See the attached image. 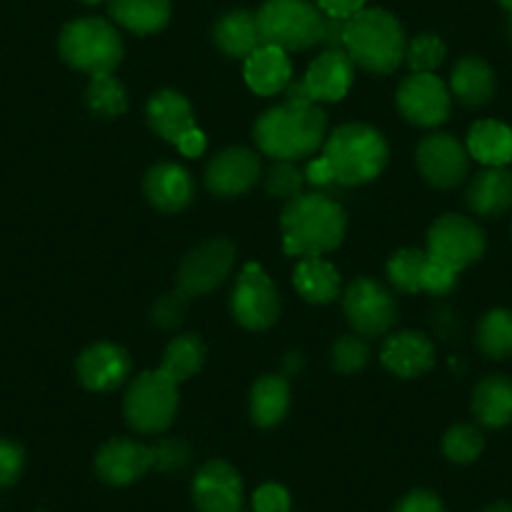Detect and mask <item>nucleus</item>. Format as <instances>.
Here are the masks:
<instances>
[{
    "label": "nucleus",
    "instance_id": "864d4df0",
    "mask_svg": "<svg viewBox=\"0 0 512 512\" xmlns=\"http://www.w3.org/2000/svg\"><path fill=\"white\" fill-rule=\"evenodd\" d=\"M510 36H512V16H510Z\"/></svg>",
    "mask_w": 512,
    "mask_h": 512
},
{
    "label": "nucleus",
    "instance_id": "f704fd0d",
    "mask_svg": "<svg viewBox=\"0 0 512 512\" xmlns=\"http://www.w3.org/2000/svg\"><path fill=\"white\" fill-rule=\"evenodd\" d=\"M482 447H485V437L477 427L472 425H455L447 430L445 440H442V450L450 462L457 465H467V462H475L482 455Z\"/></svg>",
    "mask_w": 512,
    "mask_h": 512
},
{
    "label": "nucleus",
    "instance_id": "f03ea898",
    "mask_svg": "<svg viewBox=\"0 0 512 512\" xmlns=\"http://www.w3.org/2000/svg\"><path fill=\"white\" fill-rule=\"evenodd\" d=\"M284 251L289 256H322L337 249L347 231V214L324 194H299L282 211Z\"/></svg>",
    "mask_w": 512,
    "mask_h": 512
},
{
    "label": "nucleus",
    "instance_id": "72a5a7b5",
    "mask_svg": "<svg viewBox=\"0 0 512 512\" xmlns=\"http://www.w3.org/2000/svg\"><path fill=\"white\" fill-rule=\"evenodd\" d=\"M427 267V251L422 249H400L387 262V277L400 292L415 294L422 292V277Z\"/></svg>",
    "mask_w": 512,
    "mask_h": 512
},
{
    "label": "nucleus",
    "instance_id": "c85d7f7f",
    "mask_svg": "<svg viewBox=\"0 0 512 512\" xmlns=\"http://www.w3.org/2000/svg\"><path fill=\"white\" fill-rule=\"evenodd\" d=\"M289 402H292V390H289L287 379L267 374L251 390V420L259 427H277L287 417Z\"/></svg>",
    "mask_w": 512,
    "mask_h": 512
},
{
    "label": "nucleus",
    "instance_id": "ea45409f",
    "mask_svg": "<svg viewBox=\"0 0 512 512\" xmlns=\"http://www.w3.org/2000/svg\"><path fill=\"white\" fill-rule=\"evenodd\" d=\"M154 450V467L161 472H181L189 465V445L181 440H161L159 445H151Z\"/></svg>",
    "mask_w": 512,
    "mask_h": 512
},
{
    "label": "nucleus",
    "instance_id": "8fccbe9b",
    "mask_svg": "<svg viewBox=\"0 0 512 512\" xmlns=\"http://www.w3.org/2000/svg\"><path fill=\"white\" fill-rule=\"evenodd\" d=\"M482 512H512V505H510V502H495V505L485 507Z\"/></svg>",
    "mask_w": 512,
    "mask_h": 512
},
{
    "label": "nucleus",
    "instance_id": "09e8293b",
    "mask_svg": "<svg viewBox=\"0 0 512 512\" xmlns=\"http://www.w3.org/2000/svg\"><path fill=\"white\" fill-rule=\"evenodd\" d=\"M176 149H179L184 156H189V159H196V156L204 154L206 136L194 126L191 131H186L179 141H176Z\"/></svg>",
    "mask_w": 512,
    "mask_h": 512
},
{
    "label": "nucleus",
    "instance_id": "9b49d317",
    "mask_svg": "<svg viewBox=\"0 0 512 512\" xmlns=\"http://www.w3.org/2000/svg\"><path fill=\"white\" fill-rule=\"evenodd\" d=\"M236 262V249L226 239H209L191 249L179 267V289L186 297H204L226 282Z\"/></svg>",
    "mask_w": 512,
    "mask_h": 512
},
{
    "label": "nucleus",
    "instance_id": "49530a36",
    "mask_svg": "<svg viewBox=\"0 0 512 512\" xmlns=\"http://www.w3.org/2000/svg\"><path fill=\"white\" fill-rule=\"evenodd\" d=\"M304 179H307V184L317 186V189H322V186H332L334 174H332V169H329L327 159H324V156H319V159L309 161L307 171H304Z\"/></svg>",
    "mask_w": 512,
    "mask_h": 512
},
{
    "label": "nucleus",
    "instance_id": "58836bf2",
    "mask_svg": "<svg viewBox=\"0 0 512 512\" xmlns=\"http://www.w3.org/2000/svg\"><path fill=\"white\" fill-rule=\"evenodd\" d=\"M26 467V452L18 442L0 437V490L16 485Z\"/></svg>",
    "mask_w": 512,
    "mask_h": 512
},
{
    "label": "nucleus",
    "instance_id": "b1692460",
    "mask_svg": "<svg viewBox=\"0 0 512 512\" xmlns=\"http://www.w3.org/2000/svg\"><path fill=\"white\" fill-rule=\"evenodd\" d=\"M450 91L465 106H485L495 93V73L482 58L467 56L452 68Z\"/></svg>",
    "mask_w": 512,
    "mask_h": 512
},
{
    "label": "nucleus",
    "instance_id": "a878e982",
    "mask_svg": "<svg viewBox=\"0 0 512 512\" xmlns=\"http://www.w3.org/2000/svg\"><path fill=\"white\" fill-rule=\"evenodd\" d=\"M214 41L221 53L229 58H249L256 48L262 46L259 23L249 11H231L219 18L214 28Z\"/></svg>",
    "mask_w": 512,
    "mask_h": 512
},
{
    "label": "nucleus",
    "instance_id": "de8ad7c7",
    "mask_svg": "<svg viewBox=\"0 0 512 512\" xmlns=\"http://www.w3.org/2000/svg\"><path fill=\"white\" fill-rule=\"evenodd\" d=\"M322 46H327V51H344V21L342 18L324 16Z\"/></svg>",
    "mask_w": 512,
    "mask_h": 512
},
{
    "label": "nucleus",
    "instance_id": "dca6fc26",
    "mask_svg": "<svg viewBox=\"0 0 512 512\" xmlns=\"http://www.w3.org/2000/svg\"><path fill=\"white\" fill-rule=\"evenodd\" d=\"M262 166L254 151L249 149H226L221 151L211 164L206 166V189L221 199H234L246 194L259 181Z\"/></svg>",
    "mask_w": 512,
    "mask_h": 512
},
{
    "label": "nucleus",
    "instance_id": "6ab92c4d",
    "mask_svg": "<svg viewBox=\"0 0 512 512\" xmlns=\"http://www.w3.org/2000/svg\"><path fill=\"white\" fill-rule=\"evenodd\" d=\"M146 199L164 214H179L194 201V179L179 164H159L144 179Z\"/></svg>",
    "mask_w": 512,
    "mask_h": 512
},
{
    "label": "nucleus",
    "instance_id": "a18cd8bd",
    "mask_svg": "<svg viewBox=\"0 0 512 512\" xmlns=\"http://www.w3.org/2000/svg\"><path fill=\"white\" fill-rule=\"evenodd\" d=\"M317 8L329 18H352L364 8V0H317Z\"/></svg>",
    "mask_w": 512,
    "mask_h": 512
},
{
    "label": "nucleus",
    "instance_id": "c756f323",
    "mask_svg": "<svg viewBox=\"0 0 512 512\" xmlns=\"http://www.w3.org/2000/svg\"><path fill=\"white\" fill-rule=\"evenodd\" d=\"M294 287L307 302L329 304L339 297V272L322 256H307L294 269Z\"/></svg>",
    "mask_w": 512,
    "mask_h": 512
},
{
    "label": "nucleus",
    "instance_id": "3c124183",
    "mask_svg": "<svg viewBox=\"0 0 512 512\" xmlns=\"http://www.w3.org/2000/svg\"><path fill=\"white\" fill-rule=\"evenodd\" d=\"M500 6L505 8V11L510 13V16H512V0H500Z\"/></svg>",
    "mask_w": 512,
    "mask_h": 512
},
{
    "label": "nucleus",
    "instance_id": "cd10ccee",
    "mask_svg": "<svg viewBox=\"0 0 512 512\" xmlns=\"http://www.w3.org/2000/svg\"><path fill=\"white\" fill-rule=\"evenodd\" d=\"M472 412L485 427H505L512 422V379L502 374L482 379L472 397Z\"/></svg>",
    "mask_w": 512,
    "mask_h": 512
},
{
    "label": "nucleus",
    "instance_id": "79ce46f5",
    "mask_svg": "<svg viewBox=\"0 0 512 512\" xmlns=\"http://www.w3.org/2000/svg\"><path fill=\"white\" fill-rule=\"evenodd\" d=\"M251 507H254V512H289L292 510V497H289L287 487L267 482L254 492Z\"/></svg>",
    "mask_w": 512,
    "mask_h": 512
},
{
    "label": "nucleus",
    "instance_id": "2eb2a0df",
    "mask_svg": "<svg viewBox=\"0 0 512 512\" xmlns=\"http://www.w3.org/2000/svg\"><path fill=\"white\" fill-rule=\"evenodd\" d=\"M154 470V450L134 440H108L96 455V472L108 485H131Z\"/></svg>",
    "mask_w": 512,
    "mask_h": 512
},
{
    "label": "nucleus",
    "instance_id": "393cba45",
    "mask_svg": "<svg viewBox=\"0 0 512 512\" xmlns=\"http://www.w3.org/2000/svg\"><path fill=\"white\" fill-rule=\"evenodd\" d=\"M108 13L126 31L146 36L166 28L171 18V0H108Z\"/></svg>",
    "mask_w": 512,
    "mask_h": 512
},
{
    "label": "nucleus",
    "instance_id": "bb28decb",
    "mask_svg": "<svg viewBox=\"0 0 512 512\" xmlns=\"http://www.w3.org/2000/svg\"><path fill=\"white\" fill-rule=\"evenodd\" d=\"M465 149L487 169L507 166L512 161V128L500 121H477L467 134Z\"/></svg>",
    "mask_w": 512,
    "mask_h": 512
},
{
    "label": "nucleus",
    "instance_id": "a211bd4d",
    "mask_svg": "<svg viewBox=\"0 0 512 512\" xmlns=\"http://www.w3.org/2000/svg\"><path fill=\"white\" fill-rule=\"evenodd\" d=\"M354 81V63L344 51H324L312 61L307 76H304V88L314 103H334L342 101L349 93Z\"/></svg>",
    "mask_w": 512,
    "mask_h": 512
},
{
    "label": "nucleus",
    "instance_id": "4be33fe9",
    "mask_svg": "<svg viewBox=\"0 0 512 512\" xmlns=\"http://www.w3.org/2000/svg\"><path fill=\"white\" fill-rule=\"evenodd\" d=\"M467 206L475 214L495 219L512 209V171L505 166H490L472 179L467 189Z\"/></svg>",
    "mask_w": 512,
    "mask_h": 512
},
{
    "label": "nucleus",
    "instance_id": "9d476101",
    "mask_svg": "<svg viewBox=\"0 0 512 512\" xmlns=\"http://www.w3.org/2000/svg\"><path fill=\"white\" fill-rule=\"evenodd\" d=\"M344 314L362 337H382L397 319V302L387 287L374 279H354L344 292Z\"/></svg>",
    "mask_w": 512,
    "mask_h": 512
},
{
    "label": "nucleus",
    "instance_id": "20e7f679",
    "mask_svg": "<svg viewBox=\"0 0 512 512\" xmlns=\"http://www.w3.org/2000/svg\"><path fill=\"white\" fill-rule=\"evenodd\" d=\"M322 156L332 169L334 184L362 186L382 174L390 149L377 128L367 123H344L327 136Z\"/></svg>",
    "mask_w": 512,
    "mask_h": 512
},
{
    "label": "nucleus",
    "instance_id": "5fc2aeb1",
    "mask_svg": "<svg viewBox=\"0 0 512 512\" xmlns=\"http://www.w3.org/2000/svg\"><path fill=\"white\" fill-rule=\"evenodd\" d=\"M241 512H244V510H241Z\"/></svg>",
    "mask_w": 512,
    "mask_h": 512
},
{
    "label": "nucleus",
    "instance_id": "c03bdc74",
    "mask_svg": "<svg viewBox=\"0 0 512 512\" xmlns=\"http://www.w3.org/2000/svg\"><path fill=\"white\" fill-rule=\"evenodd\" d=\"M395 512H445V505H442V500L435 492L415 490L407 497H402V502L395 507Z\"/></svg>",
    "mask_w": 512,
    "mask_h": 512
},
{
    "label": "nucleus",
    "instance_id": "37998d69",
    "mask_svg": "<svg viewBox=\"0 0 512 512\" xmlns=\"http://www.w3.org/2000/svg\"><path fill=\"white\" fill-rule=\"evenodd\" d=\"M455 284H457V272L432 262L430 256H427L425 277H422V292H430V294H437V297H442V294L452 292Z\"/></svg>",
    "mask_w": 512,
    "mask_h": 512
},
{
    "label": "nucleus",
    "instance_id": "f8f14e48",
    "mask_svg": "<svg viewBox=\"0 0 512 512\" xmlns=\"http://www.w3.org/2000/svg\"><path fill=\"white\" fill-rule=\"evenodd\" d=\"M397 108L415 126L435 128L450 116V91L435 73H412L400 83Z\"/></svg>",
    "mask_w": 512,
    "mask_h": 512
},
{
    "label": "nucleus",
    "instance_id": "0eeeda50",
    "mask_svg": "<svg viewBox=\"0 0 512 512\" xmlns=\"http://www.w3.org/2000/svg\"><path fill=\"white\" fill-rule=\"evenodd\" d=\"M179 384L171 382L161 369L144 372L128 387L123 415L131 430L141 435H161L169 430L179 410Z\"/></svg>",
    "mask_w": 512,
    "mask_h": 512
},
{
    "label": "nucleus",
    "instance_id": "4468645a",
    "mask_svg": "<svg viewBox=\"0 0 512 512\" xmlns=\"http://www.w3.org/2000/svg\"><path fill=\"white\" fill-rule=\"evenodd\" d=\"M194 505L199 512H241L244 485L229 462L211 460L196 472L191 485Z\"/></svg>",
    "mask_w": 512,
    "mask_h": 512
},
{
    "label": "nucleus",
    "instance_id": "473e14b6",
    "mask_svg": "<svg viewBox=\"0 0 512 512\" xmlns=\"http://www.w3.org/2000/svg\"><path fill=\"white\" fill-rule=\"evenodd\" d=\"M86 103L96 116L116 118L128 108V96L111 73H98V76H91V83H88Z\"/></svg>",
    "mask_w": 512,
    "mask_h": 512
},
{
    "label": "nucleus",
    "instance_id": "2f4dec72",
    "mask_svg": "<svg viewBox=\"0 0 512 512\" xmlns=\"http://www.w3.org/2000/svg\"><path fill=\"white\" fill-rule=\"evenodd\" d=\"M477 344L482 354L492 359L512 357V312L510 309H492L482 317L477 327Z\"/></svg>",
    "mask_w": 512,
    "mask_h": 512
},
{
    "label": "nucleus",
    "instance_id": "1a4fd4ad",
    "mask_svg": "<svg viewBox=\"0 0 512 512\" xmlns=\"http://www.w3.org/2000/svg\"><path fill=\"white\" fill-rule=\"evenodd\" d=\"M279 309L282 302L267 272L259 264H246L231 294V312L236 322L254 332H264L279 319Z\"/></svg>",
    "mask_w": 512,
    "mask_h": 512
},
{
    "label": "nucleus",
    "instance_id": "6e6552de",
    "mask_svg": "<svg viewBox=\"0 0 512 512\" xmlns=\"http://www.w3.org/2000/svg\"><path fill=\"white\" fill-rule=\"evenodd\" d=\"M482 251H485V236L480 226L465 216L445 214L427 231V256L457 274L477 262Z\"/></svg>",
    "mask_w": 512,
    "mask_h": 512
},
{
    "label": "nucleus",
    "instance_id": "603ef678",
    "mask_svg": "<svg viewBox=\"0 0 512 512\" xmlns=\"http://www.w3.org/2000/svg\"><path fill=\"white\" fill-rule=\"evenodd\" d=\"M83 6H98V3H103V0H81Z\"/></svg>",
    "mask_w": 512,
    "mask_h": 512
},
{
    "label": "nucleus",
    "instance_id": "412c9836",
    "mask_svg": "<svg viewBox=\"0 0 512 512\" xmlns=\"http://www.w3.org/2000/svg\"><path fill=\"white\" fill-rule=\"evenodd\" d=\"M244 78L259 96H277L292 83V61L282 48L259 46L246 58Z\"/></svg>",
    "mask_w": 512,
    "mask_h": 512
},
{
    "label": "nucleus",
    "instance_id": "f257e3e1",
    "mask_svg": "<svg viewBox=\"0 0 512 512\" xmlns=\"http://www.w3.org/2000/svg\"><path fill=\"white\" fill-rule=\"evenodd\" d=\"M254 139L274 161L307 159L327 141V113L319 103L284 101L256 121Z\"/></svg>",
    "mask_w": 512,
    "mask_h": 512
},
{
    "label": "nucleus",
    "instance_id": "e433bc0d",
    "mask_svg": "<svg viewBox=\"0 0 512 512\" xmlns=\"http://www.w3.org/2000/svg\"><path fill=\"white\" fill-rule=\"evenodd\" d=\"M304 184H307V179L299 171V166H294V161H277L267 174V191L277 199H297Z\"/></svg>",
    "mask_w": 512,
    "mask_h": 512
},
{
    "label": "nucleus",
    "instance_id": "7c9ffc66",
    "mask_svg": "<svg viewBox=\"0 0 512 512\" xmlns=\"http://www.w3.org/2000/svg\"><path fill=\"white\" fill-rule=\"evenodd\" d=\"M206 347L196 334H181V337L171 339L166 347L164 359H161V372L171 379V382H186L194 377L201 367H204Z\"/></svg>",
    "mask_w": 512,
    "mask_h": 512
},
{
    "label": "nucleus",
    "instance_id": "423d86ee",
    "mask_svg": "<svg viewBox=\"0 0 512 512\" xmlns=\"http://www.w3.org/2000/svg\"><path fill=\"white\" fill-rule=\"evenodd\" d=\"M58 48L68 66L88 76L113 73L123 58L121 36L103 18H81V21L68 23L63 28Z\"/></svg>",
    "mask_w": 512,
    "mask_h": 512
},
{
    "label": "nucleus",
    "instance_id": "c9c22d12",
    "mask_svg": "<svg viewBox=\"0 0 512 512\" xmlns=\"http://www.w3.org/2000/svg\"><path fill=\"white\" fill-rule=\"evenodd\" d=\"M442 61H445V43L432 33H422L407 43L405 63L412 73H432Z\"/></svg>",
    "mask_w": 512,
    "mask_h": 512
},
{
    "label": "nucleus",
    "instance_id": "a19ab883",
    "mask_svg": "<svg viewBox=\"0 0 512 512\" xmlns=\"http://www.w3.org/2000/svg\"><path fill=\"white\" fill-rule=\"evenodd\" d=\"M186 299H189V297H186L181 289H176V292L161 297L159 302L154 304V309H151V322H154L156 327H161V329L176 327V324L181 322V317H184Z\"/></svg>",
    "mask_w": 512,
    "mask_h": 512
},
{
    "label": "nucleus",
    "instance_id": "7ed1b4c3",
    "mask_svg": "<svg viewBox=\"0 0 512 512\" xmlns=\"http://www.w3.org/2000/svg\"><path fill=\"white\" fill-rule=\"evenodd\" d=\"M407 38L400 21L382 8H362L344 21V53L377 76L397 71L405 61Z\"/></svg>",
    "mask_w": 512,
    "mask_h": 512
},
{
    "label": "nucleus",
    "instance_id": "4c0bfd02",
    "mask_svg": "<svg viewBox=\"0 0 512 512\" xmlns=\"http://www.w3.org/2000/svg\"><path fill=\"white\" fill-rule=\"evenodd\" d=\"M369 362V347L362 337L352 334V337L337 339L332 347V367L342 374H354Z\"/></svg>",
    "mask_w": 512,
    "mask_h": 512
},
{
    "label": "nucleus",
    "instance_id": "5701e85b",
    "mask_svg": "<svg viewBox=\"0 0 512 512\" xmlns=\"http://www.w3.org/2000/svg\"><path fill=\"white\" fill-rule=\"evenodd\" d=\"M146 116H149L151 128L169 144H176L186 131L196 126L191 103L179 91L154 93L146 106Z\"/></svg>",
    "mask_w": 512,
    "mask_h": 512
},
{
    "label": "nucleus",
    "instance_id": "aec40b11",
    "mask_svg": "<svg viewBox=\"0 0 512 512\" xmlns=\"http://www.w3.org/2000/svg\"><path fill=\"white\" fill-rule=\"evenodd\" d=\"M382 364L397 377H420L435 364V344L420 332H397L384 342Z\"/></svg>",
    "mask_w": 512,
    "mask_h": 512
},
{
    "label": "nucleus",
    "instance_id": "f3484780",
    "mask_svg": "<svg viewBox=\"0 0 512 512\" xmlns=\"http://www.w3.org/2000/svg\"><path fill=\"white\" fill-rule=\"evenodd\" d=\"M76 372L86 390L111 392L121 387L131 374V357L118 344L98 342L78 357Z\"/></svg>",
    "mask_w": 512,
    "mask_h": 512
},
{
    "label": "nucleus",
    "instance_id": "ddd939ff",
    "mask_svg": "<svg viewBox=\"0 0 512 512\" xmlns=\"http://www.w3.org/2000/svg\"><path fill=\"white\" fill-rule=\"evenodd\" d=\"M417 166L437 189H455L470 171V154L450 134H430L417 146Z\"/></svg>",
    "mask_w": 512,
    "mask_h": 512
},
{
    "label": "nucleus",
    "instance_id": "39448f33",
    "mask_svg": "<svg viewBox=\"0 0 512 512\" xmlns=\"http://www.w3.org/2000/svg\"><path fill=\"white\" fill-rule=\"evenodd\" d=\"M256 23L262 46L284 53L319 46L324 36V13L309 0H267L256 13Z\"/></svg>",
    "mask_w": 512,
    "mask_h": 512
}]
</instances>
